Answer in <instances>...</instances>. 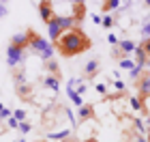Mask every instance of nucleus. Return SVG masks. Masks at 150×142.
<instances>
[{
	"label": "nucleus",
	"instance_id": "nucleus-35",
	"mask_svg": "<svg viewBox=\"0 0 150 142\" xmlns=\"http://www.w3.org/2000/svg\"><path fill=\"white\" fill-rule=\"evenodd\" d=\"M35 142H47V140H35Z\"/></svg>",
	"mask_w": 150,
	"mask_h": 142
},
{
	"label": "nucleus",
	"instance_id": "nucleus-22",
	"mask_svg": "<svg viewBox=\"0 0 150 142\" xmlns=\"http://www.w3.org/2000/svg\"><path fill=\"white\" fill-rule=\"evenodd\" d=\"M142 71H144V67H137V65H135L129 73H131V78H139V76H142Z\"/></svg>",
	"mask_w": 150,
	"mask_h": 142
},
{
	"label": "nucleus",
	"instance_id": "nucleus-38",
	"mask_svg": "<svg viewBox=\"0 0 150 142\" xmlns=\"http://www.w3.org/2000/svg\"><path fill=\"white\" fill-rule=\"evenodd\" d=\"M148 24H150V22H148Z\"/></svg>",
	"mask_w": 150,
	"mask_h": 142
},
{
	"label": "nucleus",
	"instance_id": "nucleus-18",
	"mask_svg": "<svg viewBox=\"0 0 150 142\" xmlns=\"http://www.w3.org/2000/svg\"><path fill=\"white\" fill-rule=\"evenodd\" d=\"M120 67H122V69H127V71H131L133 67H135V60H131V58L127 56V58H122V60H120Z\"/></svg>",
	"mask_w": 150,
	"mask_h": 142
},
{
	"label": "nucleus",
	"instance_id": "nucleus-7",
	"mask_svg": "<svg viewBox=\"0 0 150 142\" xmlns=\"http://www.w3.org/2000/svg\"><path fill=\"white\" fill-rule=\"evenodd\" d=\"M137 91H139L142 99L150 97V73H142V76L137 78Z\"/></svg>",
	"mask_w": 150,
	"mask_h": 142
},
{
	"label": "nucleus",
	"instance_id": "nucleus-3",
	"mask_svg": "<svg viewBox=\"0 0 150 142\" xmlns=\"http://www.w3.org/2000/svg\"><path fill=\"white\" fill-rule=\"evenodd\" d=\"M71 28H75V22H73V17H71V15H54V17H52V22L47 24V32H50L52 43L56 41V39L62 35V32L71 30Z\"/></svg>",
	"mask_w": 150,
	"mask_h": 142
},
{
	"label": "nucleus",
	"instance_id": "nucleus-20",
	"mask_svg": "<svg viewBox=\"0 0 150 142\" xmlns=\"http://www.w3.org/2000/svg\"><path fill=\"white\" fill-rule=\"evenodd\" d=\"M118 4H120L118 0H105V2L101 4V6H103V11H112V9H116Z\"/></svg>",
	"mask_w": 150,
	"mask_h": 142
},
{
	"label": "nucleus",
	"instance_id": "nucleus-29",
	"mask_svg": "<svg viewBox=\"0 0 150 142\" xmlns=\"http://www.w3.org/2000/svg\"><path fill=\"white\" fill-rule=\"evenodd\" d=\"M97 91H99L101 95H105V93H107V88H105V84H97Z\"/></svg>",
	"mask_w": 150,
	"mask_h": 142
},
{
	"label": "nucleus",
	"instance_id": "nucleus-30",
	"mask_svg": "<svg viewBox=\"0 0 150 142\" xmlns=\"http://www.w3.org/2000/svg\"><path fill=\"white\" fill-rule=\"evenodd\" d=\"M110 43H112V47L118 45V37H116V35H110Z\"/></svg>",
	"mask_w": 150,
	"mask_h": 142
},
{
	"label": "nucleus",
	"instance_id": "nucleus-9",
	"mask_svg": "<svg viewBox=\"0 0 150 142\" xmlns=\"http://www.w3.org/2000/svg\"><path fill=\"white\" fill-rule=\"evenodd\" d=\"M101 69V63L97 58H92V60H88L86 63V67H84V76H86V80H92L94 76H97V71Z\"/></svg>",
	"mask_w": 150,
	"mask_h": 142
},
{
	"label": "nucleus",
	"instance_id": "nucleus-26",
	"mask_svg": "<svg viewBox=\"0 0 150 142\" xmlns=\"http://www.w3.org/2000/svg\"><path fill=\"white\" fill-rule=\"evenodd\" d=\"M9 127H11V129H15V127H19V123H17L13 116H9Z\"/></svg>",
	"mask_w": 150,
	"mask_h": 142
},
{
	"label": "nucleus",
	"instance_id": "nucleus-21",
	"mask_svg": "<svg viewBox=\"0 0 150 142\" xmlns=\"http://www.w3.org/2000/svg\"><path fill=\"white\" fill-rule=\"evenodd\" d=\"M13 118H15L17 123H24V121H26V110H22V108L15 110V112H13Z\"/></svg>",
	"mask_w": 150,
	"mask_h": 142
},
{
	"label": "nucleus",
	"instance_id": "nucleus-28",
	"mask_svg": "<svg viewBox=\"0 0 150 142\" xmlns=\"http://www.w3.org/2000/svg\"><path fill=\"white\" fill-rule=\"evenodd\" d=\"M9 116H11V110H6V108H4V110L0 112V118H9Z\"/></svg>",
	"mask_w": 150,
	"mask_h": 142
},
{
	"label": "nucleus",
	"instance_id": "nucleus-10",
	"mask_svg": "<svg viewBox=\"0 0 150 142\" xmlns=\"http://www.w3.org/2000/svg\"><path fill=\"white\" fill-rule=\"evenodd\" d=\"M94 116V106L92 103H84L79 108V114H77V121L79 123H84V121H88V118H92Z\"/></svg>",
	"mask_w": 150,
	"mask_h": 142
},
{
	"label": "nucleus",
	"instance_id": "nucleus-15",
	"mask_svg": "<svg viewBox=\"0 0 150 142\" xmlns=\"http://www.w3.org/2000/svg\"><path fill=\"white\" fill-rule=\"evenodd\" d=\"M43 86H45V88H50V91H58V88H60V82H58V78L45 76V78H43Z\"/></svg>",
	"mask_w": 150,
	"mask_h": 142
},
{
	"label": "nucleus",
	"instance_id": "nucleus-37",
	"mask_svg": "<svg viewBox=\"0 0 150 142\" xmlns=\"http://www.w3.org/2000/svg\"><path fill=\"white\" fill-rule=\"evenodd\" d=\"M15 142H24V140H15Z\"/></svg>",
	"mask_w": 150,
	"mask_h": 142
},
{
	"label": "nucleus",
	"instance_id": "nucleus-17",
	"mask_svg": "<svg viewBox=\"0 0 150 142\" xmlns=\"http://www.w3.org/2000/svg\"><path fill=\"white\" fill-rule=\"evenodd\" d=\"M69 97H71V101H73L75 106H79V108L84 106V101H81V95H77V93H75V91H71V88H69Z\"/></svg>",
	"mask_w": 150,
	"mask_h": 142
},
{
	"label": "nucleus",
	"instance_id": "nucleus-1",
	"mask_svg": "<svg viewBox=\"0 0 150 142\" xmlns=\"http://www.w3.org/2000/svg\"><path fill=\"white\" fill-rule=\"evenodd\" d=\"M90 45H92L90 37H88L81 28L67 30L52 43L54 52H58L60 56H64V58H73V56H77V54H84V52L90 50Z\"/></svg>",
	"mask_w": 150,
	"mask_h": 142
},
{
	"label": "nucleus",
	"instance_id": "nucleus-14",
	"mask_svg": "<svg viewBox=\"0 0 150 142\" xmlns=\"http://www.w3.org/2000/svg\"><path fill=\"white\" fill-rule=\"evenodd\" d=\"M71 138V129H62V131H50L47 140H69Z\"/></svg>",
	"mask_w": 150,
	"mask_h": 142
},
{
	"label": "nucleus",
	"instance_id": "nucleus-34",
	"mask_svg": "<svg viewBox=\"0 0 150 142\" xmlns=\"http://www.w3.org/2000/svg\"><path fill=\"white\" fill-rule=\"evenodd\" d=\"M2 110H4V106H2V103H0V112H2Z\"/></svg>",
	"mask_w": 150,
	"mask_h": 142
},
{
	"label": "nucleus",
	"instance_id": "nucleus-33",
	"mask_svg": "<svg viewBox=\"0 0 150 142\" xmlns=\"http://www.w3.org/2000/svg\"><path fill=\"white\" fill-rule=\"evenodd\" d=\"M84 142H99V140H97V138H86Z\"/></svg>",
	"mask_w": 150,
	"mask_h": 142
},
{
	"label": "nucleus",
	"instance_id": "nucleus-16",
	"mask_svg": "<svg viewBox=\"0 0 150 142\" xmlns=\"http://www.w3.org/2000/svg\"><path fill=\"white\" fill-rule=\"evenodd\" d=\"M139 47H142V52L146 54V60H148L146 65H150V37H148V39H144V41L139 43Z\"/></svg>",
	"mask_w": 150,
	"mask_h": 142
},
{
	"label": "nucleus",
	"instance_id": "nucleus-11",
	"mask_svg": "<svg viewBox=\"0 0 150 142\" xmlns=\"http://www.w3.org/2000/svg\"><path fill=\"white\" fill-rule=\"evenodd\" d=\"M45 71L50 73L52 78H58V80H60V67H58V60H54V58L45 60Z\"/></svg>",
	"mask_w": 150,
	"mask_h": 142
},
{
	"label": "nucleus",
	"instance_id": "nucleus-24",
	"mask_svg": "<svg viewBox=\"0 0 150 142\" xmlns=\"http://www.w3.org/2000/svg\"><path fill=\"white\" fill-rule=\"evenodd\" d=\"M101 24H103V26H105V28H112V24H114V19H112L110 15H105V17H103V22H101Z\"/></svg>",
	"mask_w": 150,
	"mask_h": 142
},
{
	"label": "nucleus",
	"instance_id": "nucleus-5",
	"mask_svg": "<svg viewBox=\"0 0 150 142\" xmlns=\"http://www.w3.org/2000/svg\"><path fill=\"white\" fill-rule=\"evenodd\" d=\"M39 15H41V19H43L45 24H50L52 17L56 15V13H54V2H50V0H41V2H39Z\"/></svg>",
	"mask_w": 150,
	"mask_h": 142
},
{
	"label": "nucleus",
	"instance_id": "nucleus-25",
	"mask_svg": "<svg viewBox=\"0 0 150 142\" xmlns=\"http://www.w3.org/2000/svg\"><path fill=\"white\" fill-rule=\"evenodd\" d=\"M142 35H144V39H148V37H150V24H146L144 28H142Z\"/></svg>",
	"mask_w": 150,
	"mask_h": 142
},
{
	"label": "nucleus",
	"instance_id": "nucleus-23",
	"mask_svg": "<svg viewBox=\"0 0 150 142\" xmlns=\"http://www.w3.org/2000/svg\"><path fill=\"white\" fill-rule=\"evenodd\" d=\"M30 129H32L30 123H26V121H24V123H19V131H22V133H28Z\"/></svg>",
	"mask_w": 150,
	"mask_h": 142
},
{
	"label": "nucleus",
	"instance_id": "nucleus-6",
	"mask_svg": "<svg viewBox=\"0 0 150 142\" xmlns=\"http://www.w3.org/2000/svg\"><path fill=\"white\" fill-rule=\"evenodd\" d=\"M73 22H75V28H79L81 22L86 17V2H73Z\"/></svg>",
	"mask_w": 150,
	"mask_h": 142
},
{
	"label": "nucleus",
	"instance_id": "nucleus-36",
	"mask_svg": "<svg viewBox=\"0 0 150 142\" xmlns=\"http://www.w3.org/2000/svg\"><path fill=\"white\" fill-rule=\"evenodd\" d=\"M148 142H150V129H148Z\"/></svg>",
	"mask_w": 150,
	"mask_h": 142
},
{
	"label": "nucleus",
	"instance_id": "nucleus-27",
	"mask_svg": "<svg viewBox=\"0 0 150 142\" xmlns=\"http://www.w3.org/2000/svg\"><path fill=\"white\" fill-rule=\"evenodd\" d=\"M135 127H137V131H144V123L139 118H135Z\"/></svg>",
	"mask_w": 150,
	"mask_h": 142
},
{
	"label": "nucleus",
	"instance_id": "nucleus-2",
	"mask_svg": "<svg viewBox=\"0 0 150 142\" xmlns=\"http://www.w3.org/2000/svg\"><path fill=\"white\" fill-rule=\"evenodd\" d=\"M26 35V39H28V47H32L37 54L43 60H50V58H54V47H52V43H47L43 37L39 35L37 30H32V28H28L24 32Z\"/></svg>",
	"mask_w": 150,
	"mask_h": 142
},
{
	"label": "nucleus",
	"instance_id": "nucleus-32",
	"mask_svg": "<svg viewBox=\"0 0 150 142\" xmlns=\"http://www.w3.org/2000/svg\"><path fill=\"white\" fill-rule=\"evenodd\" d=\"M2 15H6V6L0 2V17H2Z\"/></svg>",
	"mask_w": 150,
	"mask_h": 142
},
{
	"label": "nucleus",
	"instance_id": "nucleus-31",
	"mask_svg": "<svg viewBox=\"0 0 150 142\" xmlns=\"http://www.w3.org/2000/svg\"><path fill=\"white\" fill-rule=\"evenodd\" d=\"M114 86H116V88H118V91H122V88H125V84H122L120 80H116V82H114Z\"/></svg>",
	"mask_w": 150,
	"mask_h": 142
},
{
	"label": "nucleus",
	"instance_id": "nucleus-13",
	"mask_svg": "<svg viewBox=\"0 0 150 142\" xmlns=\"http://www.w3.org/2000/svg\"><path fill=\"white\" fill-rule=\"evenodd\" d=\"M135 47H137V45H135V43L131 41V39H125V41H118V50H120L122 54H125V56H129V54H133V52H135Z\"/></svg>",
	"mask_w": 150,
	"mask_h": 142
},
{
	"label": "nucleus",
	"instance_id": "nucleus-19",
	"mask_svg": "<svg viewBox=\"0 0 150 142\" xmlns=\"http://www.w3.org/2000/svg\"><path fill=\"white\" fill-rule=\"evenodd\" d=\"M131 108H133V110H144V101H142L139 97H131Z\"/></svg>",
	"mask_w": 150,
	"mask_h": 142
},
{
	"label": "nucleus",
	"instance_id": "nucleus-12",
	"mask_svg": "<svg viewBox=\"0 0 150 142\" xmlns=\"http://www.w3.org/2000/svg\"><path fill=\"white\" fill-rule=\"evenodd\" d=\"M11 45H15V47H19V50L26 52V47H28V39H26L24 32H19V35H13V37H11Z\"/></svg>",
	"mask_w": 150,
	"mask_h": 142
},
{
	"label": "nucleus",
	"instance_id": "nucleus-8",
	"mask_svg": "<svg viewBox=\"0 0 150 142\" xmlns=\"http://www.w3.org/2000/svg\"><path fill=\"white\" fill-rule=\"evenodd\" d=\"M15 93H17V97L22 99V101H32V86H30L28 82L17 84V86H15Z\"/></svg>",
	"mask_w": 150,
	"mask_h": 142
},
{
	"label": "nucleus",
	"instance_id": "nucleus-4",
	"mask_svg": "<svg viewBox=\"0 0 150 142\" xmlns=\"http://www.w3.org/2000/svg\"><path fill=\"white\" fill-rule=\"evenodd\" d=\"M24 50H19V47H15V45H11L9 43V47H6V63H9L11 67H15V65H19L24 60Z\"/></svg>",
	"mask_w": 150,
	"mask_h": 142
}]
</instances>
